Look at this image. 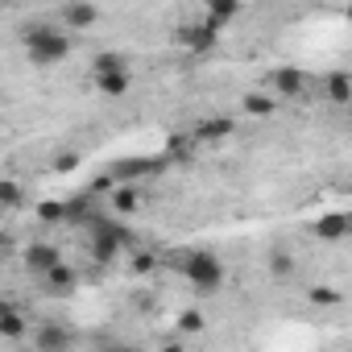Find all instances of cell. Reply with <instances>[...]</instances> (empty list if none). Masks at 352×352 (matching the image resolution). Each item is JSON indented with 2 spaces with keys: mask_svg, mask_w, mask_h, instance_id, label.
Segmentation results:
<instances>
[{
  "mask_svg": "<svg viewBox=\"0 0 352 352\" xmlns=\"http://www.w3.org/2000/svg\"><path fill=\"white\" fill-rule=\"evenodd\" d=\"M116 352H137V348H116Z\"/></svg>",
  "mask_w": 352,
  "mask_h": 352,
  "instance_id": "603a6c76",
  "label": "cell"
},
{
  "mask_svg": "<svg viewBox=\"0 0 352 352\" xmlns=\"http://www.w3.org/2000/svg\"><path fill=\"white\" fill-rule=\"evenodd\" d=\"M38 344H42L46 352H63V348L71 344V336H67L63 327H42V331H38Z\"/></svg>",
  "mask_w": 352,
  "mask_h": 352,
  "instance_id": "30bf717a",
  "label": "cell"
},
{
  "mask_svg": "<svg viewBox=\"0 0 352 352\" xmlns=\"http://www.w3.org/2000/svg\"><path fill=\"white\" fill-rule=\"evenodd\" d=\"M232 133V120H204L195 129V141H224Z\"/></svg>",
  "mask_w": 352,
  "mask_h": 352,
  "instance_id": "9c48e42d",
  "label": "cell"
},
{
  "mask_svg": "<svg viewBox=\"0 0 352 352\" xmlns=\"http://www.w3.org/2000/svg\"><path fill=\"white\" fill-rule=\"evenodd\" d=\"M25 265H30L34 274H42V278H46V274H54V270L63 265V257H58V249H54V245L34 241V245L25 249Z\"/></svg>",
  "mask_w": 352,
  "mask_h": 352,
  "instance_id": "3957f363",
  "label": "cell"
},
{
  "mask_svg": "<svg viewBox=\"0 0 352 352\" xmlns=\"http://www.w3.org/2000/svg\"><path fill=\"white\" fill-rule=\"evenodd\" d=\"M245 108L249 112H274V100L270 96H245Z\"/></svg>",
  "mask_w": 352,
  "mask_h": 352,
  "instance_id": "9a60e30c",
  "label": "cell"
},
{
  "mask_svg": "<svg viewBox=\"0 0 352 352\" xmlns=\"http://www.w3.org/2000/svg\"><path fill=\"white\" fill-rule=\"evenodd\" d=\"M236 17V5H212V21H228Z\"/></svg>",
  "mask_w": 352,
  "mask_h": 352,
  "instance_id": "ac0fdd59",
  "label": "cell"
},
{
  "mask_svg": "<svg viewBox=\"0 0 352 352\" xmlns=\"http://www.w3.org/2000/svg\"><path fill=\"white\" fill-rule=\"evenodd\" d=\"M25 50H30L34 67H54L71 54V38H67V30H54V25H30Z\"/></svg>",
  "mask_w": 352,
  "mask_h": 352,
  "instance_id": "6da1fadb",
  "label": "cell"
},
{
  "mask_svg": "<svg viewBox=\"0 0 352 352\" xmlns=\"http://www.w3.org/2000/svg\"><path fill=\"white\" fill-rule=\"evenodd\" d=\"M348 17H352V9H348Z\"/></svg>",
  "mask_w": 352,
  "mask_h": 352,
  "instance_id": "cb8c5ba5",
  "label": "cell"
},
{
  "mask_svg": "<svg viewBox=\"0 0 352 352\" xmlns=\"http://www.w3.org/2000/svg\"><path fill=\"white\" fill-rule=\"evenodd\" d=\"M58 17H63L67 30H83V25H96L100 21V9H91V5H67Z\"/></svg>",
  "mask_w": 352,
  "mask_h": 352,
  "instance_id": "5b68a950",
  "label": "cell"
},
{
  "mask_svg": "<svg viewBox=\"0 0 352 352\" xmlns=\"http://www.w3.org/2000/svg\"><path fill=\"white\" fill-rule=\"evenodd\" d=\"M46 282H50V290H71V286H75V274H71L67 265H58L54 274H46Z\"/></svg>",
  "mask_w": 352,
  "mask_h": 352,
  "instance_id": "4fadbf2b",
  "label": "cell"
},
{
  "mask_svg": "<svg viewBox=\"0 0 352 352\" xmlns=\"http://www.w3.org/2000/svg\"><path fill=\"white\" fill-rule=\"evenodd\" d=\"M179 331H204V315H195V311H187V315L179 319Z\"/></svg>",
  "mask_w": 352,
  "mask_h": 352,
  "instance_id": "e0dca14e",
  "label": "cell"
},
{
  "mask_svg": "<svg viewBox=\"0 0 352 352\" xmlns=\"http://www.w3.org/2000/svg\"><path fill=\"white\" fill-rule=\"evenodd\" d=\"M0 331H5V340H21V336H25V315H21L13 302L5 307V319H0Z\"/></svg>",
  "mask_w": 352,
  "mask_h": 352,
  "instance_id": "ba28073f",
  "label": "cell"
},
{
  "mask_svg": "<svg viewBox=\"0 0 352 352\" xmlns=\"http://www.w3.org/2000/svg\"><path fill=\"white\" fill-rule=\"evenodd\" d=\"M315 232H319L323 241H340V236H348V232H352V212H336V216H323Z\"/></svg>",
  "mask_w": 352,
  "mask_h": 352,
  "instance_id": "277c9868",
  "label": "cell"
},
{
  "mask_svg": "<svg viewBox=\"0 0 352 352\" xmlns=\"http://www.w3.org/2000/svg\"><path fill=\"white\" fill-rule=\"evenodd\" d=\"M187 278L199 286V294H212V290L224 282V265H220L212 253H195V257L187 261Z\"/></svg>",
  "mask_w": 352,
  "mask_h": 352,
  "instance_id": "7a4b0ae2",
  "label": "cell"
},
{
  "mask_svg": "<svg viewBox=\"0 0 352 352\" xmlns=\"http://www.w3.org/2000/svg\"><path fill=\"white\" fill-rule=\"evenodd\" d=\"M116 212H137V191L133 187H120L116 191Z\"/></svg>",
  "mask_w": 352,
  "mask_h": 352,
  "instance_id": "5bb4252c",
  "label": "cell"
},
{
  "mask_svg": "<svg viewBox=\"0 0 352 352\" xmlns=\"http://www.w3.org/2000/svg\"><path fill=\"white\" fill-rule=\"evenodd\" d=\"M286 270H290V257H286V253H278V257H274V274H286Z\"/></svg>",
  "mask_w": 352,
  "mask_h": 352,
  "instance_id": "44dd1931",
  "label": "cell"
},
{
  "mask_svg": "<svg viewBox=\"0 0 352 352\" xmlns=\"http://www.w3.org/2000/svg\"><path fill=\"white\" fill-rule=\"evenodd\" d=\"M162 352H183V348H179V344H166V348H162Z\"/></svg>",
  "mask_w": 352,
  "mask_h": 352,
  "instance_id": "7402d4cb",
  "label": "cell"
},
{
  "mask_svg": "<svg viewBox=\"0 0 352 352\" xmlns=\"http://www.w3.org/2000/svg\"><path fill=\"white\" fill-rule=\"evenodd\" d=\"M96 79L100 75H129V58L124 54H116V50H108V54H96Z\"/></svg>",
  "mask_w": 352,
  "mask_h": 352,
  "instance_id": "8992f818",
  "label": "cell"
},
{
  "mask_svg": "<svg viewBox=\"0 0 352 352\" xmlns=\"http://www.w3.org/2000/svg\"><path fill=\"white\" fill-rule=\"evenodd\" d=\"M5 204H9V208H17V204H21V187H17L13 179L5 183Z\"/></svg>",
  "mask_w": 352,
  "mask_h": 352,
  "instance_id": "d6986e66",
  "label": "cell"
},
{
  "mask_svg": "<svg viewBox=\"0 0 352 352\" xmlns=\"http://www.w3.org/2000/svg\"><path fill=\"white\" fill-rule=\"evenodd\" d=\"M274 87H278L282 96H298V91H302V71H298V67H282V71H274Z\"/></svg>",
  "mask_w": 352,
  "mask_h": 352,
  "instance_id": "52a82bcc",
  "label": "cell"
},
{
  "mask_svg": "<svg viewBox=\"0 0 352 352\" xmlns=\"http://www.w3.org/2000/svg\"><path fill=\"white\" fill-rule=\"evenodd\" d=\"M327 96H331L336 104H352V83H348V75H331V79H327Z\"/></svg>",
  "mask_w": 352,
  "mask_h": 352,
  "instance_id": "8fae6325",
  "label": "cell"
},
{
  "mask_svg": "<svg viewBox=\"0 0 352 352\" xmlns=\"http://www.w3.org/2000/svg\"><path fill=\"white\" fill-rule=\"evenodd\" d=\"M133 270H137V274H149V270H153V257H145V253H141V257H137V265H133Z\"/></svg>",
  "mask_w": 352,
  "mask_h": 352,
  "instance_id": "ffe728a7",
  "label": "cell"
},
{
  "mask_svg": "<svg viewBox=\"0 0 352 352\" xmlns=\"http://www.w3.org/2000/svg\"><path fill=\"white\" fill-rule=\"evenodd\" d=\"M311 302L331 307V302H340V294H336V290H327V286H315V290H311Z\"/></svg>",
  "mask_w": 352,
  "mask_h": 352,
  "instance_id": "2e32d148",
  "label": "cell"
},
{
  "mask_svg": "<svg viewBox=\"0 0 352 352\" xmlns=\"http://www.w3.org/2000/svg\"><path fill=\"white\" fill-rule=\"evenodd\" d=\"M96 83H100L104 96H124L129 91V75H100Z\"/></svg>",
  "mask_w": 352,
  "mask_h": 352,
  "instance_id": "7c38bea8",
  "label": "cell"
}]
</instances>
